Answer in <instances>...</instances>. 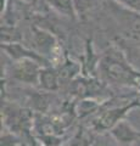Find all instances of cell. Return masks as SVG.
<instances>
[{"label": "cell", "mask_w": 140, "mask_h": 146, "mask_svg": "<svg viewBox=\"0 0 140 146\" xmlns=\"http://www.w3.org/2000/svg\"><path fill=\"white\" fill-rule=\"evenodd\" d=\"M32 42L34 48L33 50L49 61L51 60V57L56 56V51L60 48L56 36L51 32L35 26L32 28Z\"/></svg>", "instance_id": "3"}, {"label": "cell", "mask_w": 140, "mask_h": 146, "mask_svg": "<svg viewBox=\"0 0 140 146\" xmlns=\"http://www.w3.org/2000/svg\"><path fill=\"white\" fill-rule=\"evenodd\" d=\"M46 3L58 15L67 17L70 20H76L78 17L74 0H46Z\"/></svg>", "instance_id": "9"}, {"label": "cell", "mask_w": 140, "mask_h": 146, "mask_svg": "<svg viewBox=\"0 0 140 146\" xmlns=\"http://www.w3.org/2000/svg\"><path fill=\"white\" fill-rule=\"evenodd\" d=\"M139 89H140V86H139Z\"/></svg>", "instance_id": "16"}, {"label": "cell", "mask_w": 140, "mask_h": 146, "mask_svg": "<svg viewBox=\"0 0 140 146\" xmlns=\"http://www.w3.org/2000/svg\"><path fill=\"white\" fill-rule=\"evenodd\" d=\"M71 146H90V141L88 139V136L83 131H79L78 135L74 136Z\"/></svg>", "instance_id": "14"}, {"label": "cell", "mask_w": 140, "mask_h": 146, "mask_svg": "<svg viewBox=\"0 0 140 146\" xmlns=\"http://www.w3.org/2000/svg\"><path fill=\"white\" fill-rule=\"evenodd\" d=\"M137 107H140V100H133V101H129L128 104H124L122 106L107 108L94 118L92 123V129L94 131H98V133L110 131L121 121L125 119V116Z\"/></svg>", "instance_id": "2"}, {"label": "cell", "mask_w": 140, "mask_h": 146, "mask_svg": "<svg viewBox=\"0 0 140 146\" xmlns=\"http://www.w3.org/2000/svg\"><path fill=\"white\" fill-rule=\"evenodd\" d=\"M121 146H132L140 140V130L130 124L128 121H121L108 131Z\"/></svg>", "instance_id": "7"}, {"label": "cell", "mask_w": 140, "mask_h": 146, "mask_svg": "<svg viewBox=\"0 0 140 146\" xmlns=\"http://www.w3.org/2000/svg\"><path fill=\"white\" fill-rule=\"evenodd\" d=\"M40 88L45 91H56L61 85V78L58 70L51 66H44L40 70L39 84Z\"/></svg>", "instance_id": "8"}, {"label": "cell", "mask_w": 140, "mask_h": 146, "mask_svg": "<svg viewBox=\"0 0 140 146\" xmlns=\"http://www.w3.org/2000/svg\"><path fill=\"white\" fill-rule=\"evenodd\" d=\"M1 50H4L9 57L13 61H20V60H34L42 63L43 66H50L49 60L43 57L40 54H38L35 50L26 48L22 43H11V44H1Z\"/></svg>", "instance_id": "6"}, {"label": "cell", "mask_w": 140, "mask_h": 146, "mask_svg": "<svg viewBox=\"0 0 140 146\" xmlns=\"http://www.w3.org/2000/svg\"><path fill=\"white\" fill-rule=\"evenodd\" d=\"M21 40H22L21 33L15 26L1 25V44L21 43Z\"/></svg>", "instance_id": "11"}, {"label": "cell", "mask_w": 140, "mask_h": 146, "mask_svg": "<svg viewBox=\"0 0 140 146\" xmlns=\"http://www.w3.org/2000/svg\"><path fill=\"white\" fill-rule=\"evenodd\" d=\"M44 66L42 63L34 60H20L13 61L11 67V76L13 79L26 84L38 85L39 84V74L40 70Z\"/></svg>", "instance_id": "4"}, {"label": "cell", "mask_w": 140, "mask_h": 146, "mask_svg": "<svg viewBox=\"0 0 140 146\" xmlns=\"http://www.w3.org/2000/svg\"><path fill=\"white\" fill-rule=\"evenodd\" d=\"M98 71L107 83L122 86H140V72L130 65L118 48L107 49L101 55Z\"/></svg>", "instance_id": "1"}, {"label": "cell", "mask_w": 140, "mask_h": 146, "mask_svg": "<svg viewBox=\"0 0 140 146\" xmlns=\"http://www.w3.org/2000/svg\"><path fill=\"white\" fill-rule=\"evenodd\" d=\"M98 108H99V104L96 101H94L93 99H84L82 101H79V104L76 106V112L78 116L84 117L93 113L94 111H96Z\"/></svg>", "instance_id": "12"}, {"label": "cell", "mask_w": 140, "mask_h": 146, "mask_svg": "<svg viewBox=\"0 0 140 146\" xmlns=\"http://www.w3.org/2000/svg\"><path fill=\"white\" fill-rule=\"evenodd\" d=\"M21 1L23 4H26V5H28V6H35L39 0H21Z\"/></svg>", "instance_id": "15"}, {"label": "cell", "mask_w": 140, "mask_h": 146, "mask_svg": "<svg viewBox=\"0 0 140 146\" xmlns=\"http://www.w3.org/2000/svg\"><path fill=\"white\" fill-rule=\"evenodd\" d=\"M117 5L127 11L140 15V0H112Z\"/></svg>", "instance_id": "13"}, {"label": "cell", "mask_w": 140, "mask_h": 146, "mask_svg": "<svg viewBox=\"0 0 140 146\" xmlns=\"http://www.w3.org/2000/svg\"><path fill=\"white\" fill-rule=\"evenodd\" d=\"M58 70V74H60L61 82L62 80H72L74 77L80 73V70H82V66L79 65L78 62L72 61L71 58L66 57V60L62 62V65L60 66Z\"/></svg>", "instance_id": "10"}, {"label": "cell", "mask_w": 140, "mask_h": 146, "mask_svg": "<svg viewBox=\"0 0 140 146\" xmlns=\"http://www.w3.org/2000/svg\"><path fill=\"white\" fill-rule=\"evenodd\" d=\"M4 123L10 129V133H19L32 124V116L28 111L13 106L4 107Z\"/></svg>", "instance_id": "5"}]
</instances>
